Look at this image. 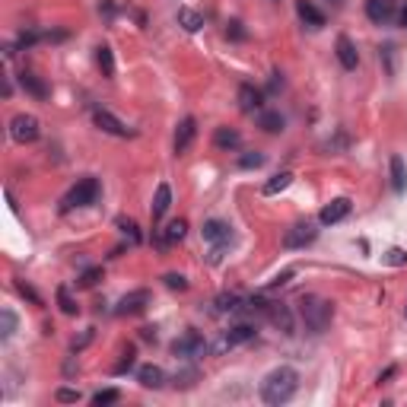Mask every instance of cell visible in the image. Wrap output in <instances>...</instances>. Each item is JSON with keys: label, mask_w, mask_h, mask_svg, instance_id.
Returning a JSON list of instances; mask_svg holds the SVG:
<instances>
[{"label": "cell", "mask_w": 407, "mask_h": 407, "mask_svg": "<svg viewBox=\"0 0 407 407\" xmlns=\"http://www.w3.org/2000/svg\"><path fill=\"white\" fill-rule=\"evenodd\" d=\"M382 261L392 264V268H401V264H407V251H404V249H388Z\"/></svg>", "instance_id": "1f68e13d"}, {"label": "cell", "mask_w": 407, "mask_h": 407, "mask_svg": "<svg viewBox=\"0 0 407 407\" xmlns=\"http://www.w3.org/2000/svg\"><path fill=\"white\" fill-rule=\"evenodd\" d=\"M404 312H407V305H404Z\"/></svg>", "instance_id": "f6af8a7d"}, {"label": "cell", "mask_w": 407, "mask_h": 407, "mask_svg": "<svg viewBox=\"0 0 407 407\" xmlns=\"http://www.w3.org/2000/svg\"><path fill=\"white\" fill-rule=\"evenodd\" d=\"M239 166L242 169H261L264 156H261V153H245V156H239Z\"/></svg>", "instance_id": "d6a6232c"}, {"label": "cell", "mask_w": 407, "mask_h": 407, "mask_svg": "<svg viewBox=\"0 0 407 407\" xmlns=\"http://www.w3.org/2000/svg\"><path fill=\"white\" fill-rule=\"evenodd\" d=\"M268 315H270V322H274L283 334H293V312L287 309L283 303H270L268 305Z\"/></svg>", "instance_id": "ac0fdd59"}, {"label": "cell", "mask_w": 407, "mask_h": 407, "mask_svg": "<svg viewBox=\"0 0 407 407\" xmlns=\"http://www.w3.org/2000/svg\"><path fill=\"white\" fill-rule=\"evenodd\" d=\"M57 401H61V404H76V401H80V392H74V388H61V392H57Z\"/></svg>", "instance_id": "ab89813d"}, {"label": "cell", "mask_w": 407, "mask_h": 407, "mask_svg": "<svg viewBox=\"0 0 407 407\" xmlns=\"http://www.w3.org/2000/svg\"><path fill=\"white\" fill-rule=\"evenodd\" d=\"M214 144L220 146V150H239L242 137H239V131H233V127H216Z\"/></svg>", "instance_id": "cb8c5ba5"}, {"label": "cell", "mask_w": 407, "mask_h": 407, "mask_svg": "<svg viewBox=\"0 0 407 407\" xmlns=\"http://www.w3.org/2000/svg\"><path fill=\"white\" fill-rule=\"evenodd\" d=\"M131 366H134V347H127V350L121 353V363L115 366V375H125L127 369H131Z\"/></svg>", "instance_id": "836d02e7"}, {"label": "cell", "mask_w": 407, "mask_h": 407, "mask_svg": "<svg viewBox=\"0 0 407 407\" xmlns=\"http://www.w3.org/2000/svg\"><path fill=\"white\" fill-rule=\"evenodd\" d=\"M118 398H121V394H118V388H105V392H96V394H92V404H96V407H105V404H115Z\"/></svg>", "instance_id": "4dcf8cb0"}, {"label": "cell", "mask_w": 407, "mask_h": 407, "mask_svg": "<svg viewBox=\"0 0 407 407\" xmlns=\"http://www.w3.org/2000/svg\"><path fill=\"white\" fill-rule=\"evenodd\" d=\"M334 48H338V61L344 64V70H357V64H359V55H357V45H353L350 39H347V35H340V39H338V45H334Z\"/></svg>", "instance_id": "e0dca14e"}, {"label": "cell", "mask_w": 407, "mask_h": 407, "mask_svg": "<svg viewBox=\"0 0 407 407\" xmlns=\"http://www.w3.org/2000/svg\"><path fill=\"white\" fill-rule=\"evenodd\" d=\"M283 125H287V121H283L280 111H258V127H261V131H268V134H280V131H283Z\"/></svg>", "instance_id": "603a6c76"}, {"label": "cell", "mask_w": 407, "mask_h": 407, "mask_svg": "<svg viewBox=\"0 0 407 407\" xmlns=\"http://www.w3.org/2000/svg\"><path fill=\"white\" fill-rule=\"evenodd\" d=\"M90 340H92V328H90V331H86V334H83V338H80V340H74V350H83V347L90 344Z\"/></svg>", "instance_id": "7bdbcfd3"}, {"label": "cell", "mask_w": 407, "mask_h": 407, "mask_svg": "<svg viewBox=\"0 0 407 407\" xmlns=\"http://www.w3.org/2000/svg\"><path fill=\"white\" fill-rule=\"evenodd\" d=\"M200 235H204V242H210V245H214L210 261L216 264L223 258V249L233 242V226H229V223H223V220H207V223H204V229H200Z\"/></svg>", "instance_id": "277c9868"}, {"label": "cell", "mask_w": 407, "mask_h": 407, "mask_svg": "<svg viewBox=\"0 0 407 407\" xmlns=\"http://www.w3.org/2000/svg\"><path fill=\"white\" fill-rule=\"evenodd\" d=\"M99 277H102V268H90L83 277H80V287L90 290V287H96V283H99Z\"/></svg>", "instance_id": "e575fe53"}, {"label": "cell", "mask_w": 407, "mask_h": 407, "mask_svg": "<svg viewBox=\"0 0 407 407\" xmlns=\"http://www.w3.org/2000/svg\"><path fill=\"white\" fill-rule=\"evenodd\" d=\"M137 382L144 388H163V382H166V373L159 369V366H140L137 369Z\"/></svg>", "instance_id": "44dd1931"}, {"label": "cell", "mask_w": 407, "mask_h": 407, "mask_svg": "<svg viewBox=\"0 0 407 407\" xmlns=\"http://www.w3.org/2000/svg\"><path fill=\"white\" fill-rule=\"evenodd\" d=\"M118 229H121V233H125L127 239L134 242V245H140V242H144V235H140L137 223H134V220H127V216H118Z\"/></svg>", "instance_id": "f1b7e54d"}, {"label": "cell", "mask_w": 407, "mask_h": 407, "mask_svg": "<svg viewBox=\"0 0 407 407\" xmlns=\"http://www.w3.org/2000/svg\"><path fill=\"white\" fill-rule=\"evenodd\" d=\"M96 198H99V181L96 179H80L67 194H64L61 214H67V210H74V207H90V204H96Z\"/></svg>", "instance_id": "3957f363"}, {"label": "cell", "mask_w": 407, "mask_h": 407, "mask_svg": "<svg viewBox=\"0 0 407 407\" xmlns=\"http://www.w3.org/2000/svg\"><path fill=\"white\" fill-rule=\"evenodd\" d=\"M150 305V290H134L127 296H121V303L115 305V315H137Z\"/></svg>", "instance_id": "7c38bea8"}, {"label": "cell", "mask_w": 407, "mask_h": 407, "mask_svg": "<svg viewBox=\"0 0 407 407\" xmlns=\"http://www.w3.org/2000/svg\"><path fill=\"white\" fill-rule=\"evenodd\" d=\"M299 315H303L305 328L312 334H322L331 328V318H334V305L331 299H322V296H303L299 303Z\"/></svg>", "instance_id": "7a4b0ae2"}, {"label": "cell", "mask_w": 407, "mask_h": 407, "mask_svg": "<svg viewBox=\"0 0 407 407\" xmlns=\"http://www.w3.org/2000/svg\"><path fill=\"white\" fill-rule=\"evenodd\" d=\"M13 331H16V315L10 309H4V312H0V338L10 340V338H13Z\"/></svg>", "instance_id": "f546056e"}, {"label": "cell", "mask_w": 407, "mask_h": 407, "mask_svg": "<svg viewBox=\"0 0 407 407\" xmlns=\"http://www.w3.org/2000/svg\"><path fill=\"white\" fill-rule=\"evenodd\" d=\"M280 86H283V76L274 70V74H270V83H268V92H277V90H280Z\"/></svg>", "instance_id": "b9f144b4"}, {"label": "cell", "mask_w": 407, "mask_h": 407, "mask_svg": "<svg viewBox=\"0 0 407 407\" xmlns=\"http://www.w3.org/2000/svg\"><path fill=\"white\" fill-rule=\"evenodd\" d=\"M92 118H96V125L102 127L105 134H111V137H134L131 127H127L125 121H121V118L111 115L109 109H96V111H92Z\"/></svg>", "instance_id": "ba28073f"}, {"label": "cell", "mask_w": 407, "mask_h": 407, "mask_svg": "<svg viewBox=\"0 0 407 407\" xmlns=\"http://www.w3.org/2000/svg\"><path fill=\"white\" fill-rule=\"evenodd\" d=\"M194 134H198V121H194L191 115L181 118L179 127H175V153H179V156H181V153H188V146H191Z\"/></svg>", "instance_id": "5bb4252c"}, {"label": "cell", "mask_w": 407, "mask_h": 407, "mask_svg": "<svg viewBox=\"0 0 407 407\" xmlns=\"http://www.w3.org/2000/svg\"><path fill=\"white\" fill-rule=\"evenodd\" d=\"M261 90H255L251 83H242L239 86V109L245 111V115H255V111H261Z\"/></svg>", "instance_id": "9a60e30c"}, {"label": "cell", "mask_w": 407, "mask_h": 407, "mask_svg": "<svg viewBox=\"0 0 407 407\" xmlns=\"http://www.w3.org/2000/svg\"><path fill=\"white\" fill-rule=\"evenodd\" d=\"M169 207H172V188H169L166 181H159L156 194H153V204H150L153 223H159V220H163V216L169 214Z\"/></svg>", "instance_id": "4fadbf2b"}, {"label": "cell", "mask_w": 407, "mask_h": 407, "mask_svg": "<svg viewBox=\"0 0 407 407\" xmlns=\"http://www.w3.org/2000/svg\"><path fill=\"white\" fill-rule=\"evenodd\" d=\"M57 305H61L64 315H76V312H80V305H76V299L70 296L67 287H61V290H57Z\"/></svg>", "instance_id": "83f0119b"}, {"label": "cell", "mask_w": 407, "mask_h": 407, "mask_svg": "<svg viewBox=\"0 0 407 407\" xmlns=\"http://www.w3.org/2000/svg\"><path fill=\"white\" fill-rule=\"evenodd\" d=\"M194 379H198V369H185V373H175V388H188L194 385Z\"/></svg>", "instance_id": "d590c367"}, {"label": "cell", "mask_w": 407, "mask_h": 407, "mask_svg": "<svg viewBox=\"0 0 407 407\" xmlns=\"http://www.w3.org/2000/svg\"><path fill=\"white\" fill-rule=\"evenodd\" d=\"M255 338V324H233L226 334L220 338V344H216V350H233V347H239V344H245V340H251Z\"/></svg>", "instance_id": "8fae6325"}, {"label": "cell", "mask_w": 407, "mask_h": 407, "mask_svg": "<svg viewBox=\"0 0 407 407\" xmlns=\"http://www.w3.org/2000/svg\"><path fill=\"white\" fill-rule=\"evenodd\" d=\"M318 239V229H315V223H296V226H290L287 229V235H283V245L287 249H305V245H312V242Z\"/></svg>", "instance_id": "52a82bcc"}, {"label": "cell", "mask_w": 407, "mask_h": 407, "mask_svg": "<svg viewBox=\"0 0 407 407\" xmlns=\"http://www.w3.org/2000/svg\"><path fill=\"white\" fill-rule=\"evenodd\" d=\"M350 200L347 198H334L331 204H324L322 207V214H318V223H322V226H334V223H340V220H347V216H350Z\"/></svg>", "instance_id": "30bf717a"}, {"label": "cell", "mask_w": 407, "mask_h": 407, "mask_svg": "<svg viewBox=\"0 0 407 407\" xmlns=\"http://www.w3.org/2000/svg\"><path fill=\"white\" fill-rule=\"evenodd\" d=\"M163 280H166V287L169 290H188V280L181 274H166L163 277Z\"/></svg>", "instance_id": "74e56055"}, {"label": "cell", "mask_w": 407, "mask_h": 407, "mask_svg": "<svg viewBox=\"0 0 407 407\" xmlns=\"http://www.w3.org/2000/svg\"><path fill=\"white\" fill-rule=\"evenodd\" d=\"M388 169H392V188L398 194H404L407 191V166H404V159H401L398 153L388 159Z\"/></svg>", "instance_id": "ffe728a7"}, {"label": "cell", "mask_w": 407, "mask_h": 407, "mask_svg": "<svg viewBox=\"0 0 407 407\" xmlns=\"http://www.w3.org/2000/svg\"><path fill=\"white\" fill-rule=\"evenodd\" d=\"M172 353L181 359H198L207 353V340H204V334L200 331H185L181 338L172 340Z\"/></svg>", "instance_id": "5b68a950"}, {"label": "cell", "mask_w": 407, "mask_h": 407, "mask_svg": "<svg viewBox=\"0 0 407 407\" xmlns=\"http://www.w3.org/2000/svg\"><path fill=\"white\" fill-rule=\"evenodd\" d=\"M179 26L185 29V32H198V29H204V16H200L198 10L181 7L179 10Z\"/></svg>", "instance_id": "d4e9b609"}, {"label": "cell", "mask_w": 407, "mask_h": 407, "mask_svg": "<svg viewBox=\"0 0 407 407\" xmlns=\"http://www.w3.org/2000/svg\"><path fill=\"white\" fill-rule=\"evenodd\" d=\"M20 83H22V90H26L29 96H35V99H48V92H51L42 76L29 74V70H22V74H20Z\"/></svg>", "instance_id": "d6986e66"}, {"label": "cell", "mask_w": 407, "mask_h": 407, "mask_svg": "<svg viewBox=\"0 0 407 407\" xmlns=\"http://www.w3.org/2000/svg\"><path fill=\"white\" fill-rule=\"evenodd\" d=\"M16 290H20V296H26V299H29V303H35V305H42V299L35 296V290H32V287H26V283H22V280H16Z\"/></svg>", "instance_id": "f35d334b"}, {"label": "cell", "mask_w": 407, "mask_h": 407, "mask_svg": "<svg viewBox=\"0 0 407 407\" xmlns=\"http://www.w3.org/2000/svg\"><path fill=\"white\" fill-rule=\"evenodd\" d=\"M401 26H407V4L401 7Z\"/></svg>", "instance_id": "ee69618b"}, {"label": "cell", "mask_w": 407, "mask_h": 407, "mask_svg": "<svg viewBox=\"0 0 407 407\" xmlns=\"http://www.w3.org/2000/svg\"><path fill=\"white\" fill-rule=\"evenodd\" d=\"M394 13H398V4L394 0H366V16L375 26H388L394 20Z\"/></svg>", "instance_id": "9c48e42d"}, {"label": "cell", "mask_w": 407, "mask_h": 407, "mask_svg": "<svg viewBox=\"0 0 407 407\" xmlns=\"http://www.w3.org/2000/svg\"><path fill=\"white\" fill-rule=\"evenodd\" d=\"M39 134H42V125H39L35 115H13V121H10V137L16 144H35Z\"/></svg>", "instance_id": "8992f818"}, {"label": "cell", "mask_w": 407, "mask_h": 407, "mask_svg": "<svg viewBox=\"0 0 407 407\" xmlns=\"http://www.w3.org/2000/svg\"><path fill=\"white\" fill-rule=\"evenodd\" d=\"M226 39H235V42H245V39H249V32L242 29V22H229V26H226Z\"/></svg>", "instance_id": "8d00e7d4"}, {"label": "cell", "mask_w": 407, "mask_h": 407, "mask_svg": "<svg viewBox=\"0 0 407 407\" xmlns=\"http://www.w3.org/2000/svg\"><path fill=\"white\" fill-rule=\"evenodd\" d=\"M96 61H99V67H102V76H115V57H111V48L109 45H99L96 48Z\"/></svg>", "instance_id": "4316f807"}, {"label": "cell", "mask_w": 407, "mask_h": 407, "mask_svg": "<svg viewBox=\"0 0 407 407\" xmlns=\"http://www.w3.org/2000/svg\"><path fill=\"white\" fill-rule=\"evenodd\" d=\"M185 233H188V223L185 220H172L163 233H159V242H163V245H175V242L185 239Z\"/></svg>", "instance_id": "7402d4cb"}, {"label": "cell", "mask_w": 407, "mask_h": 407, "mask_svg": "<svg viewBox=\"0 0 407 407\" xmlns=\"http://www.w3.org/2000/svg\"><path fill=\"white\" fill-rule=\"evenodd\" d=\"M299 388V373L293 366H277L274 373H268V379L261 382V401L270 407H280L296 394Z\"/></svg>", "instance_id": "6da1fadb"}, {"label": "cell", "mask_w": 407, "mask_h": 407, "mask_svg": "<svg viewBox=\"0 0 407 407\" xmlns=\"http://www.w3.org/2000/svg\"><path fill=\"white\" fill-rule=\"evenodd\" d=\"M290 277H293V268L283 270V274H277L274 280H270V290H274V287H283V283H290Z\"/></svg>", "instance_id": "60d3db41"}, {"label": "cell", "mask_w": 407, "mask_h": 407, "mask_svg": "<svg viewBox=\"0 0 407 407\" xmlns=\"http://www.w3.org/2000/svg\"><path fill=\"white\" fill-rule=\"evenodd\" d=\"M296 13H299V20H303L309 29H322L324 26V13L315 7V4H312V0H299Z\"/></svg>", "instance_id": "2e32d148"}, {"label": "cell", "mask_w": 407, "mask_h": 407, "mask_svg": "<svg viewBox=\"0 0 407 407\" xmlns=\"http://www.w3.org/2000/svg\"><path fill=\"white\" fill-rule=\"evenodd\" d=\"M290 185H293V172H280V175H274V179H270L268 185L261 188V191H264V198H274V194L287 191Z\"/></svg>", "instance_id": "484cf974"}]
</instances>
